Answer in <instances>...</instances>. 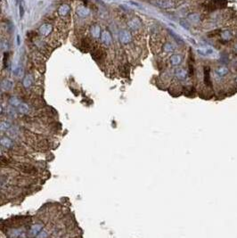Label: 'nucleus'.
Segmentation results:
<instances>
[{
	"label": "nucleus",
	"instance_id": "nucleus-5",
	"mask_svg": "<svg viewBox=\"0 0 237 238\" xmlns=\"http://www.w3.org/2000/svg\"><path fill=\"white\" fill-rule=\"evenodd\" d=\"M70 13V6L67 4H62L58 9V15L63 19L69 17Z\"/></svg>",
	"mask_w": 237,
	"mask_h": 238
},
{
	"label": "nucleus",
	"instance_id": "nucleus-21",
	"mask_svg": "<svg viewBox=\"0 0 237 238\" xmlns=\"http://www.w3.org/2000/svg\"><path fill=\"white\" fill-rule=\"evenodd\" d=\"M21 234H22V231H21V229H13L11 232H10V236L12 237L15 238V237H20L21 236Z\"/></svg>",
	"mask_w": 237,
	"mask_h": 238
},
{
	"label": "nucleus",
	"instance_id": "nucleus-23",
	"mask_svg": "<svg viewBox=\"0 0 237 238\" xmlns=\"http://www.w3.org/2000/svg\"><path fill=\"white\" fill-rule=\"evenodd\" d=\"M189 19L192 20L193 22H198L199 19H200V17H199L198 14H193V15H190L189 16Z\"/></svg>",
	"mask_w": 237,
	"mask_h": 238
},
{
	"label": "nucleus",
	"instance_id": "nucleus-13",
	"mask_svg": "<svg viewBox=\"0 0 237 238\" xmlns=\"http://www.w3.org/2000/svg\"><path fill=\"white\" fill-rule=\"evenodd\" d=\"M181 62H182V56L179 55H175L170 57V64L174 66L180 64Z\"/></svg>",
	"mask_w": 237,
	"mask_h": 238
},
{
	"label": "nucleus",
	"instance_id": "nucleus-11",
	"mask_svg": "<svg viewBox=\"0 0 237 238\" xmlns=\"http://www.w3.org/2000/svg\"><path fill=\"white\" fill-rule=\"evenodd\" d=\"M90 31H91V35L93 36V37L96 38V37H100L101 36V28L98 26V25H93L90 29Z\"/></svg>",
	"mask_w": 237,
	"mask_h": 238
},
{
	"label": "nucleus",
	"instance_id": "nucleus-14",
	"mask_svg": "<svg viewBox=\"0 0 237 238\" xmlns=\"http://www.w3.org/2000/svg\"><path fill=\"white\" fill-rule=\"evenodd\" d=\"M32 83H33V79H32V77L30 76V75H26L23 79V81H22V84L24 86V88H29L32 86Z\"/></svg>",
	"mask_w": 237,
	"mask_h": 238
},
{
	"label": "nucleus",
	"instance_id": "nucleus-18",
	"mask_svg": "<svg viewBox=\"0 0 237 238\" xmlns=\"http://www.w3.org/2000/svg\"><path fill=\"white\" fill-rule=\"evenodd\" d=\"M9 103L13 106V107H19V105L22 103L21 100L15 97H12L10 99H9Z\"/></svg>",
	"mask_w": 237,
	"mask_h": 238
},
{
	"label": "nucleus",
	"instance_id": "nucleus-3",
	"mask_svg": "<svg viewBox=\"0 0 237 238\" xmlns=\"http://www.w3.org/2000/svg\"><path fill=\"white\" fill-rule=\"evenodd\" d=\"M120 40L121 44L128 45V44H129L131 42L132 36H131L130 32L128 30H122L120 32Z\"/></svg>",
	"mask_w": 237,
	"mask_h": 238
},
{
	"label": "nucleus",
	"instance_id": "nucleus-4",
	"mask_svg": "<svg viewBox=\"0 0 237 238\" xmlns=\"http://www.w3.org/2000/svg\"><path fill=\"white\" fill-rule=\"evenodd\" d=\"M128 25L129 27L132 30V31H139L142 29L143 27V23H142V21L137 18L135 17L133 19H131L129 22H128Z\"/></svg>",
	"mask_w": 237,
	"mask_h": 238
},
{
	"label": "nucleus",
	"instance_id": "nucleus-26",
	"mask_svg": "<svg viewBox=\"0 0 237 238\" xmlns=\"http://www.w3.org/2000/svg\"><path fill=\"white\" fill-rule=\"evenodd\" d=\"M235 49L236 50V52H237V44H236V46H235Z\"/></svg>",
	"mask_w": 237,
	"mask_h": 238
},
{
	"label": "nucleus",
	"instance_id": "nucleus-2",
	"mask_svg": "<svg viewBox=\"0 0 237 238\" xmlns=\"http://www.w3.org/2000/svg\"><path fill=\"white\" fill-rule=\"evenodd\" d=\"M52 31H53V27H52V25H51L50 23H47V22L42 24V25L39 27V29H38V32H39V34H40L41 37H48V36L50 35V33L52 32Z\"/></svg>",
	"mask_w": 237,
	"mask_h": 238
},
{
	"label": "nucleus",
	"instance_id": "nucleus-12",
	"mask_svg": "<svg viewBox=\"0 0 237 238\" xmlns=\"http://www.w3.org/2000/svg\"><path fill=\"white\" fill-rule=\"evenodd\" d=\"M91 43L92 41L88 37H85L81 40V47L84 50H89L91 48Z\"/></svg>",
	"mask_w": 237,
	"mask_h": 238
},
{
	"label": "nucleus",
	"instance_id": "nucleus-25",
	"mask_svg": "<svg viewBox=\"0 0 237 238\" xmlns=\"http://www.w3.org/2000/svg\"><path fill=\"white\" fill-rule=\"evenodd\" d=\"M20 7H21V16L22 17V15H23V7H22V5H21Z\"/></svg>",
	"mask_w": 237,
	"mask_h": 238
},
{
	"label": "nucleus",
	"instance_id": "nucleus-20",
	"mask_svg": "<svg viewBox=\"0 0 237 238\" xmlns=\"http://www.w3.org/2000/svg\"><path fill=\"white\" fill-rule=\"evenodd\" d=\"M163 50H164L166 53H171V52L174 51V46H173L171 43L167 42V43H165L164 46H163Z\"/></svg>",
	"mask_w": 237,
	"mask_h": 238
},
{
	"label": "nucleus",
	"instance_id": "nucleus-9",
	"mask_svg": "<svg viewBox=\"0 0 237 238\" xmlns=\"http://www.w3.org/2000/svg\"><path fill=\"white\" fill-rule=\"evenodd\" d=\"M44 225L42 223H37V224H34L32 225L31 228V235L32 237H36L37 236L41 231H42V228H43Z\"/></svg>",
	"mask_w": 237,
	"mask_h": 238
},
{
	"label": "nucleus",
	"instance_id": "nucleus-7",
	"mask_svg": "<svg viewBox=\"0 0 237 238\" xmlns=\"http://www.w3.org/2000/svg\"><path fill=\"white\" fill-rule=\"evenodd\" d=\"M101 42L105 46H111L112 42V37L111 33L108 31H103L101 34Z\"/></svg>",
	"mask_w": 237,
	"mask_h": 238
},
{
	"label": "nucleus",
	"instance_id": "nucleus-24",
	"mask_svg": "<svg viewBox=\"0 0 237 238\" xmlns=\"http://www.w3.org/2000/svg\"><path fill=\"white\" fill-rule=\"evenodd\" d=\"M1 47L4 51H6L8 49V43L6 41H3L2 44H1Z\"/></svg>",
	"mask_w": 237,
	"mask_h": 238
},
{
	"label": "nucleus",
	"instance_id": "nucleus-8",
	"mask_svg": "<svg viewBox=\"0 0 237 238\" xmlns=\"http://www.w3.org/2000/svg\"><path fill=\"white\" fill-rule=\"evenodd\" d=\"M1 145L3 148H6V149H13L14 147V143L13 141L7 136H3L1 138Z\"/></svg>",
	"mask_w": 237,
	"mask_h": 238
},
{
	"label": "nucleus",
	"instance_id": "nucleus-22",
	"mask_svg": "<svg viewBox=\"0 0 237 238\" xmlns=\"http://www.w3.org/2000/svg\"><path fill=\"white\" fill-rule=\"evenodd\" d=\"M47 237H48L47 230H43L37 236V238H47Z\"/></svg>",
	"mask_w": 237,
	"mask_h": 238
},
{
	"label": "nucleus",
	"instance_id": "nucleus-16",
	"mask_svg": "<svg viewBox=\"0 0 237 238\" xmlns=\"http://www.w3.org/2000/svg\"><path fill=\"white\" fill-rule=\"evenodd\" d=\"M158 5H160L161 8H169L173 5V3L169 0H161L157 3Z\"/></svg>",
	"mask_w": 237,
	"mask_h": 238
},
{
	"label": "nucleus",
	"instance_id": "nucleus-1",
	"mask_svg": "<svg viewBox=\"0 0 237 238\" xmlns=\"http://www.w3.org/2000/svg\"><path fill=\"white\" fill-rule=\"evenodd\" d=\"M92 50V57L96 62H102L106 57L105 52L100 47H94Z\"/></svg>",
	"mask_w": 237,
	"mask_h": 238
},
{
	"label": "nucleus",
	"instance_id": "nucleus-19",
	"mask_svg": "<svg viewBox=\"0 0 237 238\" xmlns=\"http://www.w3.org/2000/svg\"><path fill=\"white\" fill-rule=\"evenodd\" d=\"M13 87V82L9 79H4L2 82V88L4 90H9Z\"/></svg>",
	"mask_w": 237,
	"mask_h": 238
},
{
	"label": "nucleus",
	"instance_id": "nucleus-6",
	"mask_svg": "<svg viewBox=\"0 0 237 238\" xmlns=\"http://www.w3.org/2000/svg\"><path fill=\"white\" fill-rule=\"evenodd\" d=\"M76 13H77V15L80 18H87L89 16L90 14V10L89 8L84 6V5H79L77 7V10H76Z\"/></svg>",
	"mask_w": 237,
	"mask_h": 238
},
{
	"label": "nucleus",
	"instance_id": "nucleus-17",
	"mask_svg": "<svg viewBox=\"0 0 237 238\" xmlns=\"http://www.w3.org/2000/svg\"><path fill=\"white\" fill-rule=\"evenodd\" d=\"M10 128H11V124H10L9 121H7V120H3V121L1 122V125H0V129H1V131H3V132L7 131V130L10 129Z\"/></svg>",
	"mask_w": 237,
	"mask_h": 238
},
{
	"label": "nucleus",
	"instance_id": "nucleus-10",
	"mask_svg": "<svg viewBox=\"0 0 237 238\" xmlns=\"http://www.w3.org/2000/svg\"><path fill=\"white\" fill-rule=\"evenodd\" d=\"M18 108V112L21 113V114H23V115H29L30 112H31V107L25 103H22Z\"/></svg>",
	"mask_w": 237,
	"mask_h": 238
},
{
	"label": "nucleus",
	"instance_id": "nucleus-15",
	"mask_svg": "<svg viewBox=\"0 0 237 238\" xmlns=\"http://www.w3.org/2000/svg\"><path fill=\"white\" fill-rule=\"evenodd\" d=\"M175 75H176V77L177 79H185L186 78L187 73H186V71H185L184 69L179 68L176 70Z\"/></svg>",
	"mask_w": 237,
	"mask_h": 238
}]
</instances>
